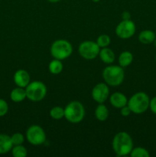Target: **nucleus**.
<instances>
[{"label":"nucleus","instance_id":"1","mask_svg":"<svg viewBox=\"0 0 156 157\" xmlns=\"http://www.w3.org/2000/svg\"><path fill=\"white\" fill-rule=\"evenodd\" d=\"M112 147L118 156L129 155L133 149V141L131 136L126 132H119L113 137Z\"/></svg>","mask_w":156,"mask_h":157},{"label":"nucleus","instance_id":"2","mask_svg":"<svg viewBox=\"0 0 156 157\" xmlns=\"http://www.w3.org/2000/svg\"><path fill=\"white\" fill-rule=\"evenodd\" d=\"M102 78L108 85L113 87L119 86L123 82L125 78L123 67L119 65L107 66L102 71Z\"/></svg>","mask_w":156,"mask_h":157},{"label":"nucleus","instance_id":"3","mask_svg":"<svg viewBox=\"0 0 156 157\" xmlns=\"http://www.w3.org/2000/svg\"><path fill=\"white\" fill-rule=\"evenodd\" d=\"M85 117V109L80 101H73L69 103L64 108V117L68 122L78 124Z\"/></svg>","mask_w":156,"mask_h":157},{"label":"nucleus","instance_id":"4","mask_svg":"<svg viewBox=\"0 0 156 157\" xmlns=\"http://www.w3.org/2000/svg\"><path fill=\"white\" fill-rule=\"evenodd\" d=\"M149 97L147 94L144 92H138L128 100L127 105L132 110V113L141 114L149 108Z\"/></svg>","mask_w":156,"mask_h":157},{"label":"nucleus","instance_id":"5","mask_svg":"<svg viewBox=\"0 0 156 157\" xmlns=\"http://www.w3.org/2000/svg\"><path fill=\"white\" fill-rule=\"evenodd\" d=\"M50 55L55 59L64 60L69 58L73 52L70 42L64 39H58L54 41L50 46Z\"/></svg>","mask_w":156,"mask_h":157},{"label":"nucleus","instance_id":"6","mask_svg":"<svg viewBox=\"0 0 156 157\" xmlns=\"http://www.w3.org/2000/svg\"><path fill=\"white\" fill-rule=\"evenodd\" d=\"M27 98L34 102L41 101L47 94V87L41 81L30 82L25 87Z\"/></svg>","mask_w":156,"mask_h":157},{"label":"nucleus","instance_id":"7","mask_svg":"<svg viewBox=\"0 0 156 157\" xmlns=\"http://www.w3.org/2000/svg\"><path fill=\"white\" fill-rule=\"evenodd\" d=\"M79 54L86 60L95 59L99 55L100 48L97 43L93 41H84L80 44Z\"/></svg>","mask_w":156,"mask_h":157},{"label":"nucleus","instance_id":"8","mask_svg":"<svg viewBox=\"0 0 156 157\" xmlns=\"http://www.w3.org/2000/svg\"><path fill=\"white\" fill-rule=\"evenodd\" d=\"M26 139L32 145L39 146L45 142L46 133L41 127L32 125L27 130Z\"/></svg>","mask_w":156,"mask_h":157},{"label":"nucleus","instance_id":"9","mask_svg":"<svg viewBox=\"0 0 156 157\" xmlns=\"http://www.w3.org/2000/svg\"><path fill=\"white\" fill-rule=\"evenodd\" d=\"M136 29V25L132 20H122L116 26V34L119 38L127 39L134 35Z\"/></svg>","mask_w":156,"mask_h":157},{"label":"nucleus","instance_id":"10","mask_svg":"<svg viewBox=\"0 0 156 157\" xmlns=\"http://www.w3.org/2000/svg\"><path fill=\"white\" fill-rule=\"evenodd\" d=\"M110 90L108 84L105 83H99L92 90V98L98 104H103L109 98Z\"/></svg>","mask_w":156,"mask_h":157},{"label":"nucleus","instance_id":"11","mask_svg":"<svg viewBox=\"0 0 156 157\" xmlns=\"http://www.w3.org/2000/svg\"><path fill=\"white\" fill-rule=\"evenodd\" d=\"M14 82L18 87H26L30 83V75L27 71L19 69L16 71L13 77Z\"/></svg>","mask_w":156,"mask_h":157},{"label":"nucleus","instance_id":"12","mask_svg":"<svg viewBox=\"0 0 156 157\" xmlns=\"http://www.w3.org/2000/svg\"><path fill=\"white\" fill-rule=\"evenodd\" d=\"M110 104L116 108H122L124 106L127 105L128 104V100L125 94L120 92H116L113 94L110 98Z\"/></svg>","mask_w":156,"mask_h":157},{"label":"nucleus","instance_id":"13","mask_svg":"<svg viewBox=\"0 0 156 157\" xmlns=\"http://www.w3.org/2000/svg\"><path fill=\"white\" fill-rule=\"evenodd\" d=\"M13 147V144L11 136L6 134H0V154H6L11 151Z\"/></svg>","mask_w":156,"mask_h":157},{"label":"nucleus","instance_id":"14","mask_svg":"<svg viewBox=\"0 0 156 157\" xmlns=\"http://www.w3.org/2000/svg\"><path fill=\"white\" fill-rule=\"evenodd\" d=\"M100 60L105 64H112L115 61L116 55L113 51L109 48H102L99 53Z\"/></svg>","mask_w":156,"mask_h":157},{"label":"nucleus","instance_id":"15","mask_svg":"<svg viewBox=\"0 0 156 157\" xmlns=\"http://www.w3.org/2000/svg\"><path fill=\"white\" fill-rule=\"evenodd\" d=\"M10 98L13 102L19 103L24 101L25 98H27L26 95V90L24 87H18L16 88H14L11 91Z\"/></svg>","mask_w":156,"mask_h":157},{"label":"nucleus","instance_id":"16","mask_svg":"<svg viewBox=\"0 0 156 157\" xmlns=\"http://www.w3.org/2000/svg\"><path fill=\"white\" fill-rule=\"evenodd\" d=\"M156 38V34L151 30H144L140 32L139 35V40L141 43L148 44L153 43Z\"/></svg>","mask_w":156,"mask_h":157},{"label":"nucleus","instance_id":"17","mask_svg":"<svg viewBox=\"0 0 156 157\" xmlns=\"http://www.w3.org/2000/svg\"><path fill=\"white\" fill-rule=\"evenodd\" d=\"M95 117L99 121H106L109 117V110L103 104H99L95 110Z\"/></svg>","mask_w":156,"mask_h":157},{"label":"nucleus","instance_id":"18","mask_svg":"<svg viewBox=\"0 0 156 157\" xmlns=\"http://www.w3.org/2000/svg\"><path fill=\"white\" fill-rule=\"evenodd\" d=\"M133 61V55L130 52L125 51L122 52L119 57V64L122 67H126L129 66Z\"/></svg>","mask_w":156,"mask_h":157},{"label":"nucleus","instance_id":"19","mask_svg":"<svg viewBox=\"0 0 156 157\" xmlns=\"http://www.w3.org/2000/svg\"><path fill=\"white\" fill-rule=\"evenodd\" d=\"M49 71L52 75H58L61 73L63 70V64L61 60L54 59L50 62L48 65Z\"/></svg>","mask_w":156,"mask_h":157},{"label":"nucleus","instance_id":"20","mask_svg":"<svg viewBox=\"0 0 156 157\" xmlns=\"http://www.w3.org/2000/svg\"><path fill=\"white\" fill-rule=\"evenodd\" d=\"M12 153L14 157H26L28 155V151L24 146L16 145L12 147Z\"/></svg>","mask_w":156,"mask_h":157},{"label":"nucleus","instance_id":"21","mask_svg":"<svg viewBox=\"0 0 156 157\" xmlns=\"http://www.w3.org/2000/svg\"><path fill=\"white\" fill-rule=\"evenodd\" d=\"M50 116L54 120L62 119L64 117V108L59 106L52 107L50 110Z\"/></svg>","mask_w":156,"mask_h":157},{"label":"nucleus","instance_id":"22","mask_svg":"<svg viewBox=\"0 0 156 157\" xmlns=\"http://www.w3.org/2000/svg\"><path fill=\"white\" fill-rule=\"evenodd\" d=\"M132 157H149L150 154L146 149L143 147H136L133 148L130 153Z\"/></svg>","mask_w":156,"mask_h":157},{"label":"nucleus","instance_id":"23","mask_svg":"<svg viewBox=\"0 0 156 157\" xmlns=\"http://www.w3.org/2000/svg\"><path fill=\"white\" fill-rule=\"evenodd\" d=\"M96 42L97 43V44L99 46V48H102L108 47V46L110 45V42H111V39H110V37L109 36V35L103 34V35H100L98 37Z\"/></svg>","mask_w":156,"mask_h":157},{"label":"nucleus","instance_id":"24","mask_svg":"<svg viewBox=\"0 0 156 157\" xmlns=\"http://www.w3.org/2000/svg\"><path fill=\"white\" fill-rule=\"evenodd\" d=\"M11 140L13 144V146L21 145L24 141V136L21 133H15L11 136Z\"/></svg>","mask_w":156,"mask_h":157},{"label":"nucleus","instance_id":"25","mask_svg":"<svg viewBox=\"0 0 156 157\" xmlns=\"http://www.w3.org/2000/svg\"><path fill=\"white\" fill-rule=\"evenodd\" d=\"M9 110V105L5 100L0 99V117H4Z\"/></svg>","mask_w":156,"mask_h":157},{"label":"nucleus","instance_id":"26","mask_svg":"<svg viewBox=\"0 0 156 157\" xmlns=\"http://www.w3.org/2000/svg\"><path fill=\"white\" fill-rule=\"evenodd\" d=\"M132 113V110H130V108L128 107V105H125L124 107H122V108H120V114L122 117H128L129 116L130 113Z\"/></svg>","mask_w":156,"mask_h":157},{"label":"nucleus","instance_id":"27","mask_svg":"<svg viewBox=\"0 0 156 157\" xmlns=\"http://www.w3.org/2000/svg\"><path fill=\"white\" fill-rule=\"evenodd\" d=\"M149 108L153 113L156 114V97H154L152 99L150 100Z\"/></svg>","mask_w":156,"mask_h":157},{"label":"nucleus","instance_id":"28","mask_svg":"<svg viewBox=\"0 0 156 157\" xmlns=\"http://www.w3.org/2000/svg\"><path fill=\"white\" fill-rule=\"evenodd\" d=\"M122 20L130 19V13L128 12H127V11H125V12H122Z\"/></svg>","mask_w":156,"mask_h":157},{"label":"nucleus","instance_id":"29","mask_svg":"<svg viewBox=\"0 0 156 157\" xmlns=\"http://www.w3.org/2000/svg\"><path fill=\"white\" fill-rule=\"evenodd\" d=\"M48 2H52V3H55V2H60L61 0H47Z\"/></svg>","mask_w":156,"mask_h":157},{"label":"nucleus","instance_id":"30","mask_svg":"<svg viewBox=\"0 0 156 157\" xmlns=\"http://www.w3.org/2000/svg\"><path fill=\"white\" fill-rule=\"evenodd\" d=\"M92 1H93V2H99V0H92Z\"/></svg>","mask_w":156,"mask_h":157},{"label":"nucleus","instance_id":"31","mask_svg":"<svg viewBox=\"0 0 156 157\" xmlns=\"http://www.w3.org/2000/svg\"><path fill=\"white\" fill-rule=\"evenodd\" d=\"M153 43H154V45L156 46V38H155V39H154V41H153Z\"/></svg>","mask_w":156,"mask_h":157},{"label":"nucleus","instance_id":"32","mask_svg":"<svg viewBox=\"0 0 156 157\" xmlns=\"http://www.w3.org/2000/svg\"><path fill=\"white\" fill-rule=\"evenodd\" d=\"M155 61H156V55H155Z\"/></svg>","mask_w":156,"mask_h":157},{"label":"nucleus","instance_id":"33","mask_svg":"<svg viewBox=\"0 0 156 157\" xmlns=\"http://www.w3.org/2000/svg\"><path fill=\"white\" fill-rule=\"evenodd\" d=\"M155 34H156V31H155Z\"/></svg>","mask_w":156,"mask_h":157}]
</instances>
